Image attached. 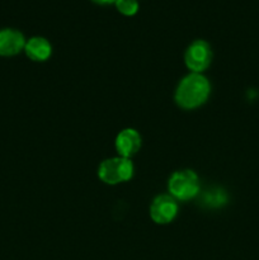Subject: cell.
Instances as JSON below:
<instances>
[{
    "mask_svg": "<svg viewBox=\"0 0 259 260\" xmlns=\"http://www.w3.org/2000/svg\"><path fill=\"white\" fill-rule=\"evenodd\" d=\"M177 213L178 203L172 196H157L150 206V217L155 223H159V225H167L172 222Z\"/></svg>",
    "mask_w": 259,
    "mask_h": 260,
    "instance_id": "5",
    "label": "cell"
},
{
    "mask_svg": "<svg viewBox=\"0 0 259 260\" xmlns=\"http://www.w3.org/2000/svg\"><path fill=\"white\" fill-rule=\"evenodd\" d=\"M134 175V164L130 159L122 156L111 157L101 162L98 177L103 183L116 185L130 180Z\"/></svg>",
    "mask_w": 259,
    "mask_h": 260,
    "instance_id": "3",
    "label": "cell"
},
{
    "mask_svg": "<svg viewBox=\"0 0 259 260\" xmlns=\"http://www.w3.org/2000/svg\"><path fill=\"white\" fill-rule=\"evenodd\" d=\"M24 52L32 61L42 62V61L50 58L51 53H52V46L45 37L36 36L25 42Z\"/></svg>",
    "mask_w": 259,
    "mask_h": 260,
    "instance_id": "8",
    "label": "cell"
},
{
    "mask_svg": "<svg viewBox=\"0 0 259 260\" xmlns=\"http://www.w3.org/2000/svg\"><path fill=\"white\" fill-rule=\"evenodd\" d=\"M94 3H98V4H112V3H116V0H93Z\"/></svg>",
    "mask_w": 259,
    "mask_h": 260,
    "instance_id": "11",
    "label": "cell"
},
{
    "mask_svg": "<svg viewBox=\"0 0 259 260\" xmlns=\"http://www.w3.org/2000/svg\"><path fill=\"white\" fill-rule=\"evenodd\" d=\"M211 93L210 81L202 74L190 73L175 89V103L183 109H195L206 103Z\"/></svg>",
    "mask_w": 259,
    "mask_h": 260,
    "instance_id": "1",
    "label": "cell"
},
{
    "mask_svg": "<svg viewBox=\"0 0 259 260\" xmlns=\"http://www.w3.org/2000/svg\"><path fill=\"white\" fill-rule=\"evenodd\" d=\"M203 202L207 203L208 206H212V207H218L222 203L226 202V196L222 190H212V192H206L203 194Z\"/></svg>",
    "mask_w": 259,
    "mask_h": 260,
    "instance_id": "10",
    "label": "cell"
},
{
    "mask_svg": "<svg viewBox=\"0 0 259 260\" xmlns=\"http://www.w3.org/2000/svg\"><path fill=\"white\" fill-rule=\"evenodd\" d=\"M212 61V50L205 40H197L188 46L184 53V62L192 73L202 74Z\"/></svg>",
    "mask_w": 259,
    "mask_h": 260,
    "instance_id": "4",
    "label": "cell"
},
{
    "mask_svg": "<svg viewBox=\"0 0 259 260\" xmlns=\"http://www.w3.org/2000/svg\"><path fill=\"white\" fill-rule=\"evenodd\" d=\"M201 184L193 170H179L173 173L168 182V190L175 201H189L200 194Z\"/></svg>",
    "mask_w": 259,
    "mask_h": 260,
    "instance_id": "2",
    "label": "cell"
},
{
    "mask_svg": "<svg viewBox=\"0 0 259 260\" xmlns=\"http://www.w3.org/2000/svg\"><path fill=\"white\" fill-rule=\"evenodd\" d=\"M25 38L20 30L14 28L0 29V56L9 57L24 50Z\"/></svg>",
    "mask_w": 259,
    "mask_h": 260,
    "instance_id": "6",
    "label": "cell"
},
{
    "mask_svg": "<svg viewBox=\"0 0 259 260\" xmlns=\"http://www.w3.org/2000/svg\"><path fill=\"white\" fill-rule=\"evenodd\" d=\"M114 145L119 156L130 159L141 147V136L136 129L124 128L117 135Z\"/></svg>",
    "mask_w": 259,
    "mask_h": 260,
    "instance_id": "7",
    "label": "cell"
},
{
    "mask_svg": "<svg viewBox=\"0 0 259 260\" xmlns=\"http://www.w3.org/2000/svg\"><path fill=\"white\" fill-rule=\"evenodd\" d=\"M116 8L121 14L131 17L139 12V2L137 0H116Z\"/></svg>",
    "mask_w": 259,
    "mask_h": 260,
    "instance_id": "9",
    "label": "cell"
}]
</instances>
